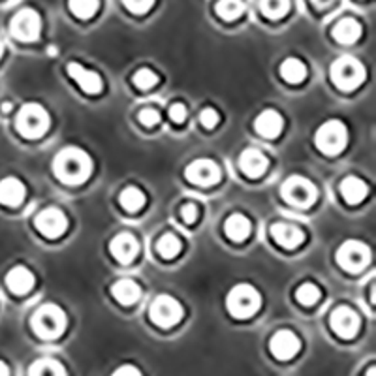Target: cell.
Listing matches in <instances>:
<instances>
[{
    "mask_svg": "<svg viewBox=\"0 0 376 376\" xmlns=\"http://www.w3.org/2000/svg\"><path fill=\"white\" fill-rule=\"evenodd\" d=\"M315 143L318 151H322L324 154H329V156H335L339 154L343 149L346 147L348 143V130L340 121L337 119H331L316 130Z\"/></svg>",
    "mask_w": 376,
    "mask_h": 376,
    "instance_id": "6",
    "label": "cell"
},
{
    "mask_svg": "<svg viewBox=\"0 0 376 376\" xmlns=\"http://www.w3.org/2000/svg\"><path fill=\"white\" fill-rule=\"evenodd\" d=\"M112 376H143L142 370L134 365H121L117 370H113Z\"/></svg>",
    "mask_w": 376,
    "mask_h": 376,
    "instance_id": "40",
    "label": "cell"
},
{
    "mask_svg": "<svg viewBox=\"0 0 376 376\" xmlns=\"http://www.w3.org/2000/svg\"><path fill=\"white\" fill-rule=\"evenodd\" d=\"M337 262L345 271L358 273L369 265L370 248L361 241H346L345 245H340V248L337 250Z\"/></svg>",
    "mask_w": 376,
    "mask_h": 376,
    "instance_id": "8",
    "label": "cell"
},
{
    "mask_svg": "<svg viewBox=\"0 0 376 376\" xmlns=\"http://www.w3.org/2000/svg\"><path fill=\"white\" fill-rule=\"evenodd\" d=\"M110 248H112V254L121 264H130L140 253L137 239L132 234H126V232L115 235L112 243H110Z\"/></svg>",
    "mask_w": 376,
    "mask_h": 376,
    "instance_id": "17",
    "label": "cell"
},
{
    "mask_svg": "<svg viewBox=\"0 0 376 376\" xmlns=\"http://www.w3.org/2000/svg\"><path fill=\"white\" fill-rule=\"evenodd\" d=\"M53 172L64 185H81L93 173V158L80 147H64L53 160Z\"/></svg>",
    "mask_w": 376,
    "mask_h": 376,
    "instance_id": "1",
    "label": "cell"
},
{
    "mask_svg": "<svg viewBox=\"0 0 376 376\" xmlns=\"http://www.w3.org/2000/svg\"><path fill=\"white\" fill-rule=\"evenodd\" d=\"M149 316L151 320L160 327H173L179 324L183 318V307L181 303L172 296H158L154 297L149 308Z\"/></svg>",
    "mask_w": 376,
    "mask_h": 376,
    "instance_id": "10",
    "label": "cell"
},
{
    "mask_svg": "<svg viewBox=\"0 0 376 376\" xmlns=\"http://www.w3.org/2000/svg\"><path fill=\"white\" fill-rule=\"evenodd\" d=\"M226 307L235 318H250L262 307V296L250 284H237L226 297Z\"/></svg>",
    "mask_w": 376,
    "mask_h": 376,
    "instance_id": "3",
    "label": "cell"
},
{
    "mask_svg": "<svg viewBox=\"0 0 376 376\" xmlns=\"http://www.w3.org/2000/svg\"><path fill=\"white\" fill-rule=\"evenodd\" d=\"M271 237L284 248H297L305 241V234L301 228L294 224L277 223L271 226Z\"/></svg>",
    "mask_w": 376,
    "mask_h": 376,
    "instance_id": "18",
    "label": "cell"
},
{
    "mask_svg": "<svg viewBox=\"0 0 376 376\" xmlns=\"http://www.w3.org/2000/svg\"><path fill=\"white\" fill-rule=\"evenodd\" d=\"M186 179L200 186H211L220 181V167L215 160L209 158H197L186 166Z\"/></svg>",
    "mask_w": 376,
    "mask_h": 376,
    "instance_id": "12",
    "label": "cell"
},
{
    "mask_svg": "<svg viewBox=\"0 0 376 376\" xmlns=\"http://www.w3.org/2000/svg\"><path fill=\"white\" fill-rule=\"evenodd\" d=\"M283 197L288 204L305 209V207H310L315 204L316 197H318V190L308 179H305L301 175H294V177H288L284 181Z\"/></svg>",
    "mask_w": 376,
    "mask_h": 376,
    "instance_id": "7",
    "label": "cell"
},
{
    "mask_svg": "<svg viewBox=\"0 0 376 376\" xmlns=\"http://www.w3.org/2000/svg\"><path fill=\"white\" fill-rule=\"evenodd\" d=\"M359 36H361V25H359L356 19L352 17L340 19L333 29L335 40L340 43H346V45H348V43L358 42Z\"/></svg>",
    "mask_w": 376,
    "mask_h": 376,
    "instance_id": "25",
    "label": "cell"
},
{
    "mask_svg": "<svg viewBox=\"0 0 376 376\" xmlns=\"http://www.w3.org/2000/svg\"><path fill=\"white\" fill-rule=\"evenodd\" d=\"M340 194H343V197L350 205L361 204L365 197H367V194H369V186H367L363 179L350 175V177H346L340 183Z\"/></svg>",
    "mask_w": 376,
    "mask_h": 376,
    "instance_id": "23",
    "label": "cell"
},
{
    "mask_svg": "<svg viewBox=\"0 0 376 376\" xmlns=\"http://www.w3.org/2000/svg\"><path fill=\"white\" fill-rule=\"evenodd\" d=\"M25 185L17 177H6L0 181V204L17 207L25 200Z\"/></svg>",
    "mask_w": 376,
    "mask_h": 376,
    "instance_id": "20",
    "label": "cell"
},
{
    "mask_svg": "<svg viewBox=\"0 0 376 376\" xmlns=\"http://www.w3.org/2000/svg\"><path fill=\"white\" fill-rule=\"evenodd\" d=\"M269 350L277 359L288 361L301 350V340L297 339V335L290 329H280L269 340Z\"/></svg>",
    "mask_w": 376,
    "mask_h": 376,
    "instance_id": "13",
    "label": "cell"
},
{
    "mask_svg": "<svg viewBox=\"0 0 376 376\" xmlns=\"http://www.w3.org/2000/svg\"><path fill=\"white\" fill-rule=\"evenodd\" d=\"M156 83H158V75L154 74L153 70L142 68V70H137L136 74H134V85H136L137 89H142V91L153 89Z\"/></svg>",
    "mask_w": 376,
    "mask_h": 376,
    "instance_id": "34",
    "label": "cell"
},
{
    "mask_svg": "<svg viewBox=\"0 0 376 376\" xmlns=\"http://www.w3.org/2000/svg\"><path fill=\"white\" fill-rule=\"evenodd\" d=\"M66 324H68V318L64 315V310L59 305H53V303L42 305L32 315V329L42 339L51 340L61 337L64 333V329H66Z\"/></svg>",
    "mask_w": 376,
    "mask_h": 376,
    "instance_id": "2",
    "label": "cell"
},
{
    "mask_svg": "<svg viewBox=\"0 0 376 376\" xmlns=\"http://www.w3.org/2000/svg\"><path fill=\"white\" fill-rule=\"evenodd\" d=\"M186 115H188V110H186V105L181 104V102H177V104H173L172 107H170V119H172L173 123H185Z\"/></svg>",
    "mask_w": 376,
    "mask_h": 376,
    "instance_id": "37",
    "label": "cell"
},
{
    "mask_svg": "<svg viewBox=\"0 0 376 376\" xmlns=\"http://www.w3.org/2000/svg\"><path fill=\"white\" fill-rule=\"evenodd\" d=\"M331 329L343 339H352L359 331V316L350 307L335 308L329 318Z\"/></svg>",
    "mask_w": 376,
    "mask_h": 376,
    "instance_id": "14",
    "label": "cell"
},
{
    "mask_svg": "<svg viewBox=\"0 0 376 376\" xmlns=\"http://www.w3.org/2000/svg\"><path fill=\"white\" fill-rule=\"evenodd\" d=\"M310 2H313L318 10H326V8H329L333 4L335 0H310Z\"/></svg>",
    "mask_w": 376,
    "mask_h": 376,
    "instance_id": "41",
    "label": "cell"
},
{
    "mask_svg": "<svg viewBox=\"0 0 376 376\" xmlns=\"http://www.w3.org/2000/svg\"><path fill=\"white\" fill-rule=\"evenodd\" d=\"M280 75L288 83H301L307 77V66H305V62L296 59V57H290L280 64Z\"/></svg>",
    "mask_w": 376,
    "mask_h": 376,
    "instance_id": "27",
    "label": "cell"
},
{
    "mask_svg": "<svg viewBox=\"0 0 376 376\" xmlns=\"http://www.w3.org/2000/svg\"><path fill=\"white\" fill-rule=\"evenodd\" d=\"M181 215H183V220H185L186 224H192L196 223L197 215H200V209H197V205L186 204L185 207L181 209Z\"/></svg>",
    "mask_w": 376,
    "mask_h": 376,
    "instance_id": "39",
    "label": "cell"
},
{
    "mask_svg": "<svg viewBox=\"0 0 376 376\" xmlns=\"http://www.w3.org/2000/svg\"><path fill=\"white\" fill-rule=\"evenodd\" d=\"M70 12L80 19H91L94 13L98 12V0H70Z\"/></svg>",
    "mask_w": 376,
    "mask_h": 376,
    "instance_id": "31",
    "label": "cell"
},
{
    "mask_svg": "<svg viewBox=\"0 0 376 376\" xmlns=\"http://www.w3.org/2000/svg\"><path fill=\"white\" fill-rule=\"evenodd\" d=\"M68 74L72 75V80H74L87 94H98L100 91H102V77H100V74L85 68L80 62H70Z\"/></svg>",
    "mask_w": 376,
    "mask_h": 376,
    "instance_id": "15",
    "label": "cell"
},
{
    "mask_svg": "<svg viewBox=\"0 0 376 376\" xmlns=\"http://www.w3.org/2000/svg\"><path fill=\"white\" fill-rule=\"evenodd\" d=\"M200 123L204 124L205 128H213V126L218 124V113L213 107H205L202 115H200Z\"/></svg>",
    "mask_w": 376,
    "mask_h": 376,
    "instance_id": "38",
    "label": "cell"
},
{
    "mask_svg": "<svg viewBox=\"0 0 376 376\" xmlns=\"http://www.w3.org/2000/svg\"><path fill=\"white\" fill-rule=\"evenodd\" d=\"M181 248H183L181 239L173 234L162 235L160 239H158V243H156V250H158V254H160L162 258L166 260L175 258V256L181 253Z\"/></svg>",
    "mask_w": 376,
    "mask_h": 376,
    "instance_id": "29",
    "label": "cell"
},
{
    "mask_svg": "<svg viewBox=\"0 0 376 376\" xmlns=\"http://www.w3.org/2000/svg\"><path fill=\"white\" fill-rule=\"evenodd\" d=\"M119 200H121V205H123L124 209L130 211V213H136V211H140L145 205V194L140 188H136V186L124 188Z\"/></svg>",
    "mask_w": 376,
    "mask_h": 376,
    "instance_id": "28",
    "label": "cell"
},
{
    "mask_svg": "<svg viewBox=\"0 0 376 376\" xmlns=\"http://www.w3.org/2000/svg\"><path fill=\"white\" fill-rule=\"evenodd\" d=\"M320 288L313 283H303L296 292V299L305 307H313L316 301H320Z\"/></svg>",
    "mask_w": 376,
    "mask_h": 376,
    "instance_id": "33",
    "label": "cell"
},
{
    "mask_svg": "<svg viewBox=\"0 0 376 376\" xmlns=\"http://www.w3.org/2000/svg\"><path fill=\"white\" fill-rule=\"evenodd\" d=\"M0 57H2V42H0Z\"/></svg>",
    "mask_w": 376,
    "mask_h": 376,
    "instance_id": "43",
    "label": "cell"
},
{
    "mask_svg": "<svg viewBox=\"0 0 376 376\" xmlns=\"http://www.w3.org/2000/svg\"><path fill=\"white\" fill-rule=\"evenodd\" d=\"M34 275H32L31 269H27L25 265H17L13 267L12 271L6 275V284L8 288L17 294V296H23V294H29L34 286Z\"/></svg>",
    "mask_w": 376,
    "mask_h": 376,
    "instance_id": "21",
    "label": "cell"
},
{
    "mask_svg": "<svg viewBox=\"0 0 376 376\" xmlns=\"http://www.w3.org/2000/svg\"><path fill=\"white\" fill-rule=\"evenodd\" d=\"M123 4L134 13H145L153 8L154 0H123Z\"/></svg>",
    "mask_w": 376,
    "mask_h": 376,
    "instance_id": "35",
    "label": "cell"
},
{
    "mask_svg": "<svg viewBox=\"0 0 376 376\" xmlns=\"http://www.w3.org/2000/svg\"><path fill=\"white\" fill-rule=\"evenodd\" d=\"M51 119L50 113L43 110L40 104H27L19 110L17 117H15V126L21 136L29 137V140H36L42 137L47 130H50Z\"/></svg>",
    "mask_w": 376,
    "mask_h": 376,
    "instance_id": "4",
    "label": "cell"
},
{
    "mask_svg": "<svg viewBox=\"0 0 376 376\" xmlns=\"http://www.w3.org/2000/svg\"><path fill=\"white\" fill-rule=\"evenodd\" d=\"M36 228L47 239H57L68 230V218L59 207H47L36 216Z\"/></svg>",
    "mask_w": 376,
    "mask_h": 376,
    "instance_id": "11",
    "label": "cell"
},
{
    "mask_svg": "<svg viewBox=\"0 0 376 376\" xmlns=\"http://www.w3.org/2000/svg\"><path fill=\"white\" fill-rule=\"evenodd\" d=\"M283 124L284 121L280 113L275 112V110H265L254 121V128H256L260 136L271 140V137H277L283 132Z\"/></svg>",
    "mask_w": 376,
    "mask_h": 376,
    "instance_id": "19",
    "label": "cell"
},
{
    "mask_svg": "<svg viewBox=\"0 0 376 376\" xmlns=\"http://www.w3.org/2000/svg\"><path fill=\"white\" fill-rule=\"evenodd\" d=\"M40 31H42V19L32 8L19 10L10 23V32L19 42H34L40 36Z\"/></svg>",
    "mask_w": 376,
    "mask_h": 376,
    "instance_id": "9",
    "label": "cell"
},
{
    "mask_svg": "<svg viewBox=\"0 0 376 376\" xmlns=\"http://www.w3.org/2000/svg\"><path fill=\"white\" fill-rule=\"evenodd\" d=\"M243 12H245L243 0H218V4H216V13L226 21H234Z\"/></svg>",
    "mask_w": 376,
    "mask_h": 376,
    "instance_id": "30",
    "label": "cell"
},
{
    "mask_svg": "<svg viewBox=\"0 0 376 376\" xmlns=\"http://www.w3.org/2000/svg\"><path fill=\"white\" fill-rule=\"evenodd\" d=\"M29 376H66V369L59 359L42 358L31 365Z\"/></svg>",
    "mask_w": 376,
    "mask_h": 376,
    "instance_id": "26",
    "label": "cell"
},
{
    "mask_svg": "<svg viewBox=\"0 0 376 376\" xmlns=\"http://www.w3.org/2000/svg\"><path fill=\"white\" fill-rule=\"evenodd\" d=\"M140 121H142L145 126H154V124L160 123V113L153 110V107H145V110H142V113H140Z\"/></svg>",
    "mask_w": 376,
    "mask_h": 376,
    "instance_id": "36",
    "label": "cell"
},
{
    "mask_svg": "<svg viewBox=\"0 0 376 376\" xmlns=\"http://www.w3.org/2000/svg\"><path fill=\"white\" fill-rule=\"evenodd\" d=\"M260 6L269 19H280L290 10V0H260Z\"/></svg>",
    "mask_w": 376,
    "mask_h": 376,
    "instance_id": "32",
    "label": "cell"
},
{
    "mask_svg": "<svg viewBox=\"0 0 376 376\" xmlns=\"http://www.w3.org/2000/svg\"><path fill=\"white\" fill-rule=\"evenodd\" d=\"M267 166H269V160L260 149H245L239 156V167L243 170L245 175L248 177H262L265 172H267Z\"/></svg>",
    "mask_w": 376,
    "mask_h": 376,
    "instance_id": "16",
    "label": "cell"
},
{
    "mask_svg": "<svg viewBox=\"0 0 376 376\" xmlns=\"http://www.w3.org/2000/svg\"><path fill=\"white\" fill-rule=\"evenodd\" d=\"M331 80L340 91H354L365 81V66L352 55H343L331 64Z\"/></svg>",
    "mask_w": 376,
    "mask_h": 376,
    "instance_id": "5",
    "label": "cell"
},
{
    "mask_svg": "<svg viewBox=\"0 0 376 376\" xmlns=\"http://www.w3.org/2000/svg\"><path fill=\"white\" fill-rule=\"evenodd\" d=\"M250 230H253V224L241 213H234L224 223V232L232 241H245L250 235Z\"/></svg>",
    "mask_w": 376,
    "mask_h": 376,
    "instance_id": "24",
    "label": "cell"
},
{
    "mask_svg": "<svg viewBox=\"0 0 376 376\" xmlns=\"http://www.w3.org/2000/svg\"><path fill=\"white\" fill-rule=\"evenodd\" d=\"M112 294L113 297L117 299L121 305H134V303L142 297V288H140V284L136 280H132V278H121L117 283L112 286Z\"/></svg>",
    "mask_w": 376,
    "mask_h": 376,
    "instance_id": "22",
    "label": "cell"
},
{
    "mask_svg": "<svg viewBox=\"0 0 376 376\" xmlns=\"http://www.w3.org/2000/svg\"><path fill=\"white\" fill-rule=\"evenodd\" d=\"M0 376H10V369L4 361H0Z\"/></svg>",
    "mask_w": 376,
    "mask_h": 376,
    "instance_id": "42",
    "label": "cell"
}]
</instances>
